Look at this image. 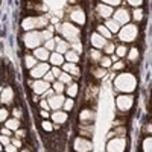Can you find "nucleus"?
Wrapping results in <instances>:
<instances>
[{"label": "nucleus", "mask_w": 152, "mask_h": 152, "mask_svg": "<svg viewBox=\"0 0 152 152\" xmlns=\"http://www.w3.org/2000/svg\"><path fill=\"white\" fill-rule=\"evenodd\" d=\"M114 88L123 94H132L137 88V78L132 73H120L114 79Z\"/></svg>", "instance_id": "obj_1"}, {"label": "nucleus", "mask_w": 152, "mask_h": 152, "mask_svg": "<svg viewBox=\"0 0 152 152\" xmlns=\"http://www.w3.org/2000/svg\"><path fill=\"white\" fill-rule=\"evenodd\" d=\"M56 31L64 37V40L67 43H78L81 40V31L79 28H76L75 24H70V23H62L59 28H56Z\"/></svg>", "instance_id": "obj_2"}, {"label": "nucleus", "mask_w": 152, "mask_h": 152, "mask_svg": "<svg viewBox=\"0 0 152 152\" xmlns=\"http://www.w3.org/2000/svg\"><path fill=\"white\" fill-rule=\"evenodd\" d=\"M49 26V17L46 15H38V17H26L21 21V28L24 31H38Z\"/></svg>", "instance_id": "obj_3"}, {"label": "nucleus", "mask_w": 152, "mask_h": 152, "mask_svg": "<svg viewBox=\"0 0 152 152\" xmlns=\"http://www.w3.org/2000/svg\"><path fill=\"white\" fill-rule=\"evenodd\" d=\"M119 38L123 41V43H132L137 40L138 37V28L135 26V24H123V26H120L119 29Z\"/></svg>", "instance_id": "obj_4"}, {"label": "nucleus", "mask_w": 152, "mask_h": 152, "mask_svg": "<svg viewBox=\"0 0 152 152\" xmlns=\"http://www.w3.org/2000/svg\"><path fill=\"white\" fill-rule=\"evenodd\" d=\"M23 41H24V46L28 49H37L43 43V38H41L40 31H29V32L24 34Z\"/></svg>", "instance_id": "obj_5"}, {"label": "nucleus", "mask_w": 152, "mask_h": 152, "mask_svg": "<svg viewBox=\"0 0 152 152\" xmlns=\"http://www.w3.org/2000/svg\"><path fill=\"white\" fill-rule=\"evenodd\" d=\"M116 105H117V110L122 111V113L129 111L134 105L132 94H120V96H117L116 97Z\"/></svg>", "instance_id": "obj_6"}, {"label": "nucleus", "mask_w": 152, "mask_h": 152, "mask_svg": "<svg viewBox=\"0 0 152 152\" xmlns=\"http://www.w3.org/2000/svg\"><path fill=\"white\" fill-rule=\"evenodd\" d=\"M126 149V138L125 137H116L110 138L107 143V152H125Z\"/></svg>", "instance_id": "obj_7"}, {"label": "nucleus", "mask_w": 152, "mask_h": 152, "mask_svg": "<svg viewBox=\"0 0 152 152\" xmlns=\"http://www.w3.org/2000/svg\"><path fill=\"white\" fill-rule=\"evenodd\" d=\"M113 20L117 21L120 26H123V24H128L129 20H131V12L126 9V8H119L117 11L113 12Z\"/></svg>", "instance_id": "obj_8"}, {"label": "nucleus", "mask_w": 152, "mask_h": 152, "mask_svg": "<svg viewBox=\"0 0 152 152\" xmlns=\"http://www.w3.org/2000/svg\"><path fill=\"white\" fill-rule=\"evenodd\" d=\"M49 70H50V64H47V62H38L35 67H32L29 70V76L32 79H41Z\"/></svg>", "instance_id": "obj_9"}, {"label": "nucleus", "mask_w": 152, "mask_h": 152, "mask_svg": "<svg viewBox=\"0 0 152 152\" xmlns=\"http://www.w3.org/2000/svg\"><path fill=\"white\" fill-rule=\"evenodd\" d=\"M73 149L76 152H91L93 145L85 137H76L75 138V143H73Z\"/></svg>", "instance_id": "obj_10"}, {"label": "nucleus", "mask_w": 152, "mask_h": 152, "mask_svg": "<svg viewBox=\"0 0 152 152\" xmlns=\"http://www.w3.org/2000/svg\"><path fill=\"white\" fill-rule=\"evenodd\" d=\"M64 96L62 94H53V96H50V97H47V104H49V107H50V110H53V111H56V110H61L62 108V105H64Z\"/></svg>", "instance_id": "obj_11"}, {"label": "nucleus", "mask_w": 152, "mask_h": 152, "mask_svg": "<svg viewBox=\"0 0 152 152\" xmlns=\"http://www.w3.org/2000/svg\"><path fill=\"white\" fill-rule=\"evenodd\" d=\"M70 18H72L76 24H85V21H87L85 12H84V9H81V8L72 9V11H70Z\"/></svg>", "instance_id": "obj_12"}, {"label": "nucleus", "mask_w": 152, "mask_h": 152, "mask_svg": "<svg viewBox=\"0 0 152 152\" xmlns=\"http://www.w3.org/2000/svg\"><path fill=\"white\" fill-rule=\"evenodd\" d=\"M31 85H32V90L35 94H43L44 91H47L50 88L49 82H46L43 79H34V82H31Z\"/></svg>", "instance_id": "obj_13"}, {"label": "nucleus", "mask_w": 152, "mask_h": 152, "mask_svg": "<svg viewBox=\"0 0 152 152\" xmlns=\"http://www.w3.org/2000/svg\"><path fill=\"white\" fill-rule=\"evenodd\" d=\"M96 12H97V15L100 17V18H111V15H113V12H114V9H113V6H108V5H105V3H99L97 6H96Z\"/></svg>", "instance_id": "obj_14"}, {"label": "nucleus", "mask_w": 152, "mask_h": 152, "mask_svg": "<svg viewBox=\"0 0 152 152\" xmlns=\"http://www.w3.org/2000/svg\"><path fill=\"white\" fill-rule=\"evenodd\" d=\"M32 55L37 58V61L47 62L49 61V56H50V52H49L47 49H44V47H37V49H34V53Z\"/></svg>", "instance_id": "obj_15"}, {"label": "nucleus", "mask_w": 152, "mask_h": 152, "mask_svg": "<svg viewBox=\"0 0 152 152\" xmlns=\"http://www.w3.org/2000/svg\"><path fill=\"white\" fill-rule=\"evenodd\" d=\"M52 122H53V125H62V123H66L67 122V113L66 111H61V110H56V111H53L52 113Z\"/></svg>", "instance_id": "obj_16"}, {"label": "nucleus", "mask_w": 152, "mask_h": 152, "mask_svg": "<svg viewBox=\"0 0 152 152\" xmlns=\"http://www.w3.org/2000/svg\"><path fill=\"white\" fill-rule=\"evenodd\" d=\"M55 40V43H56V46H55V52L56 53H61V55H64L67 50L70 49V43H67L66 40H62V38H53Z\"/></svg>", "instance_id": "obj_17"}, {"label": "nucleus", "mask_w": 152, "mask_h": 152, "mask_svg": "<svg viewBox=\"0 0 152 152\" xmlns=\"http://www.w3.org/2000/svg\"><path fill=\"white\" fill-rule=\"evenodd\" d=\"M107 41H108V40H105V38H104L102 35H99L97 32H94V34L91 35V44H93V49H97V50L104 49V46L107 44Z\"/></svg>", "instance_id": "obj_18"}, {"label": "nucleus", "mask_w": 152, "mask_h": 152, "mask_svg": "<svg viewBox=\"0 0 152 152\" xmlns=\"http://www.w3.org/2000/svg\"><path fill=\"white\" fill-rule=\"evenodd\" d=\"M12 99H14V91H12V88L11 87H6L2 90V93H0V102H3V104H11L12 102Z\"/></svg>", "instance_id": "obj_19"}, {"label": "nucleus", "mask_w": 152, "mask_h": 152, "mask_svg": "<svg viewBox=\"0 0 152 152\" xmlns=\"http://www.w3.org/2000/svg\"><path fill=\"white\" fill-rule=\"evenodd\" d=\"M62 72L69 73L70 76H79L81 72H79V67L75 64V62H64L62 64Z\"/></svg>", "instance_id": "obj_20"}, {"label": "nucleus", "mask_w": 152, "mask_h": 152, "mask_svg": "<svg viewBox=\"0 0 152 152\" xmlns=\"http://www.w3.org/2000/svg\"><path fill=\"white\" fill-rule=\"evenodd\" d=\"M94 117H96V114H94V111H91V110H84V111H81V114H79V119H81V122H88V123H93L94 122Z\"/></svg>", "instance_id": "obj_21"}, {"label": "nucleus", "mask_w": 152, "mask_h": 152, "mask_svg": "<svg viewBox=\"0 0 152 152\" xmlns=\"http://www.w3.org/2000/svg\"><path fill=\"white\" fill-rule=\"evenodd\" d=\"M49 61H50V64H53L55 67H59V66H62L64 64V55H61V53H56V52H53V53H50V56H49Z\"/></svg>", "instance_id": "obj_22"}, {"label": "nucleus", "mask_w": 152, "mask_h": 152, "mask_svg": "<svg viewBox=\"0 0 152 152\" xmlns=\"http://www.w3.org/2000/svg\"><path fill=\"white\" fill-rule=\"evenodd\" d=\"M104 26H105L111 34H117V32H119V29H120V24H119L117 21H114L113 18H107Z\"/></svg>", "instance_id": "obj_23"}, {"label": "nucleus", "mask_w": 152, "mask_h": 152, "mask_svg": "<svg viewBox=\"0 0 152 152\" xmlns=\"http://www.w3.org/2000/svg\"><path fill=\"white\" fill-rule=\"evenodd\" d=\"M64 61H67V62H75V64H76V62L79 61V55L76 53L73 49H69L67 52L64 53Z\"/></svg>", "instance_id": "obj_24"}, {"label": "nucleus", "mask_w": 152, "mask_h": 152, "mask_svg": "<svg viewBox=\"0 0 152 152\" xmlns=\"http://www.w3.org/2000/svg\"><path fill=\"white\" fill-rule=\"evenodd\" d=\"M53 31H55V28L53 26H49L47 28H44L40 34H41V38H43V41H47V40H52L53 38Z\"/></svg>", "instance_id": "obj_25"}, {"label": "nucleus", "mask_w": 152, "mask_h": 152, "mask_svg": "<svg viewBox=\"0 0 152 152\" xmlns=\"http://www.w3.org/2000/svg\"><path fill=\"white\" fill-rule=\"evenodd\" d=\"M5 126L8 129H11V131H17L18 128H20V120L18 119H6V122H5Z\"/></svg>", "instance_id": "obj_26"}, {"label": "nucleus", "mask_w": 152, "mask_h": 152, "mask_svg": "<svg viewBox=\"0 0 152 152\" xmlns=\"http://www.w3.org/2000/svg\"><path fill=\"white\" fill-rule=\"evenodd\" d=\"M37 64H38V61H37V58L34 55H26V56H24V66H26L29 70L32 67H35Z\"/></svg>", "instance_id": "obj_27"}, {"label": "nucleus", "mask_w": 152, "mask_h": 152, "mask_svg": "<svg viewBox=\"0 0 152 152\" xmlns=\"http://www.w3.org/2000/svg\"><path fill=\"white\" fill-rule=\"evenodd\" d=\"M66 93L69 97H75L76 94H78V84H75V82H70L69 87L66 88Z\"/></svg>", "instance_id": "obj_28"}, {"label": "nucleus", "mask_w": 152, "mask_h": 152, "mask_svg": "<svg viewBox=\"0 0 152 152\" xmlns=\"http://www.w3.org/2000/svg\"><path fill=\"white\" fill-rule=\"evenodd\" d=\"M102 56H104V55H102V52H100V50H97V49H91V50H90V59L94 62V64H96V62H99Z\"/></svg>", "instance_id": "obj_29"}, {"label": "nucleus", "mask_w": 152, "mask_h": 152, "mask_svg": "<svg viewBox=\"0 0 152 152\" xmlns=\"http://www.w3.org/2000/svg\"><path fill=\"white\" fill-rule=\"evenodd\" d=\"M97 34L99 35H102L104 38H105V40H110V38L113 37V34L104 26V24H100V26H97Z\"/></svg>", "instance_id": "obj_30"}, {"label": "nucleus", "mask_w": 152, "mask_h": 152, "mask_svg": "<svg viewBox=\"0 0 152 152\" xmlns=\"http://www.w3.org/2000/svg\"><path fill=\"white\" fill-rule=\"evenodd\" d=\"M52 90L56 93V94H62V91L66 90V85L59 82V81H53V85H52Z\"/></svg>", "instance_id": "obj_31"}, {"label": "nucleus", "mask_w": 152, "mask_h": 152, "mask_svg": "<svg viewBox=\"0 0 152 152\" xmlns=\"http://www.w3.org/2000/svg\"><path fill=\"white\" fill-rule=\"evenodd\" d=\"M116 55H117V58H123V56H126V53H128V47H126L125 44H120V46H117L116 47Z\"/></svg>", "instance_id": "obj_32"}, {"label": "nucleus", "mask_w": 152, "mask_h": 152, "mask_svg": "<svg viewBox=\"0 0 152 152\" xmlns=\"http://www.w3.org/2000/svg\"><path fill=\"white\" fill-rule=\"evenodd\" d=\"M126 55H128V59H129V61H137V59H138V56H140V53H138V49H137V47L129 49Z\"/></svg>", "instance_id": "obj_33"}, {"label": "nucleus", "mask_w": 152, "mask_h": 152, "mask_svg": "<svg viewBox=\"0 0 152 152\" xmlns=\"http://www.w3.org/2000/svg\"><path fill=\"white\" fill-rule=\"evenodd\" d=\"M73 107H75V100H73V97H67V99H64V105H62V108H64L66 113L72 111Z\"/></svg>", "instance_id": "obj_34"}, {"label": "nucleus", "mask_w": 152, "mask_h": 152, "mask_svg": "<svg viewBox=\"0 0 152 152\" xmlns=\"http://www.w3.org/2000/svg\"><path fill=\"white\" fill-rule=\"evenodd\" d=\"M58 81H59V82H62L64 85H66V84L69 85V84L72 82V76H70L69 73H66V72H61V75L58 76Z\"/></svg>", "instance_id": "obj_35"}, {"label": "nucleus", "mask_w": 152, "mask_h": 152, "mask_svg": "<svg viewBox=\"0 0 152 152\" xmlns=\"http://www.w3.org/2000/svg\"><path fill=\"white\" fill-rule=\"evenodd\" d=\"M99 62H100V67H102V69H108V67H111V66H113V61L110 59V56H108V55L102 56Z\"/></svg>", "instance_id": "obj_36"}, {"label": "nucleus", "mask_w": 152, "mask_h": 152, "mask_svg": "<svg viewBox=\"0 0 152 152\" xmlns=\"http://www.w3.org/2000/svg\"><path fill=\"white\" fill-rule=\"evenodd\" d=\"M114 50H116V46H114L111 41H107V44L104 46V52H105L107 55H113Z\"/></svg>", "instance_id": "obj_37"}, {"label": "nucleus", "mask_w": 152, "mask_h": 152, "mask_svg": "<svg viewBox=\"0 0 152 152\" xmlns=\"http://www.w3.org/2000/svg\"><path fill=\"white\" fill-rule=\"evenodd\" d=\"M151 143H152V138H151V137H146L145 140H143V143H142L143 152H152V149H151Z\"/></svg>", "instance_id": "obj_38"}, {"label": "nucleus", "mask_w": 152, "mask_h": 152, "mask_svg": "<svg viewBox=\"0 0 152 152\" xmlns=\"http://www.w3.org/2000/svg\"><path fill=\"white\" fill-rule=\"evenodd\" d=\"M132 18H134L135 21H142V20H143V11H142L140 8H135L134 12H132Z\"/></svg>", "instance_id": "obj_39"}, {"label": "nucleus", "mask_w": 152, "mask_h": 152, "mask_svg": "<svg viewBox=\"0 0 152 152\" xmlns=\"http://www.w3.org/2000/svg\"><path fill=\"white\" fill-rule=\"evenodd\" d=\"M55 46H56V43H55L53 38H52V40H47V41H44V49H47L49 52H50V50H55Z\"/></svg>", "instance_id": "obj_40"}, {"label": "nucleus", "mask_w": 152, "mask_h": 152, "mask_svg": "<svg viewBox=\"0 0 152 152\" xmlns=\"http://www.w3.org/2000/svg\"><path fill=\"white\" fill-rule=\"evenodd\" d=\"M41 79L50 84V82H53V81H55V76L52 75V72H50V70H49V72H47V73H46V75L43 76V78H41Z\"/></svg>", "instance_id": "obj_41"}, {"label": "nucleus", "mask_w": 152, "mask_h": 152, "mask_svg": "<svg viewBox=\"0 0 152 152\" xmlns=\"http://www.w3.org/2000/svg\"><path fill=\"white\" fill-rule=\"evenodd\" d=\"M8 117H9V111L5 108H0V122H6Z\"/></svg>", "instance_id": "obj_42"}, {"label": "nucleus", "mask_w": 152, "mask_h": 152, "mask_svg": "<svg viewBox=\"0 0 152 152\" xmlns=\"http://www.w3.org/2000/svg\"><path fill=\"white\" fill-rule=\"evenodd\" d=\"M100 2L108 5V6H119L122 3V0H100Z\"/></svg>", "instance_id": "obj_43"}, {"label": "nucleus", "mask_w": 152, "mask_h": 152, "mask_svg": "<svg viewBox=\"0 0 152 152\" xmlns=\"http://www.w3.org/2000/svg\"><path fill=\"white\" fill-rule=\"evenodd\" d=\"M41 125H43V129H44V131H49V132H50V131L53 129V123H50V122H47L46 119L43 120V123H41Z\"/></svg>", "instance_id": "obj_44"}, {"label": "nucleus", "mask_w": 152, "mask_h": 152, "mask_svg": "<svg viewBox=\"0 0 152 152\" xmlns=\"http://www.w3.org/2000/svg\"><path fill=\"white\" fill-rule=\"evenodd\" d=\"M93 75H96V78H104L107 75V70L105 69H99V70H93Z\"/></svg>", "instance_id": "obj_45"}, {"label": "nucleus", "mask_w": 152, "mask_h": 152, "mask_svg": "<svg viewBox=\"0 0 152 152\" xmlns=\"http://www.w3.org/2000/svg\"><path fill=\"white\" fill-rule=\"evenodd\" d=\"M0 143H2V146H6V145H9L11 143V138L8 137V135H0Z\"/></svg>", "instance_id": "obj_46"}, {"label": "nucleus", "mask_w": 152, "mask_h": 152, "mask_svg": "<svg viewBox=\"0 0 152 152\" xmlns=\"http://www.w3.org/2000/svg\"><path fill=\"white\" fill-rule=\"evenodd\" d=\"M131 6H134V8H138V6H142L143 5V0H126Z\"/></svg>", "instance_id": "obj_47"}, {"label": "nucleus", "mask_w": 152, "mask_h": 152, "mask_svg": "<svg viewBox=\"0 0 152 152\" xmlns=\"http://www.w3.org/2000/svg\"><path fill=\"white\" fill-rule=\"evenodd\" d=\"M3 151H5V152H17V148L12 145V143H9V145L3 146Z\"/></svg>", "instance_id": "obj_48"}, {"label": "nucleus", "mask_w": 152, "mask_h": 152, "mask_svg": "<svg viewBox=\"0 0 152 152\" xmlns=\"http://www.w3.org/2000/svg\"><path fill=\"white\" fill-rule=\"evenodd\" d=\"M111 67H113L114 70H122V69L125 67V64H123L122 61H116V62H114V64H113Z\"/></svg>", "instance_id": "obj_49"}, {"label": "nucleus", "mask_w": 152, "mask_h": 152, "mask_svg": "<svg viewBox=\"0 0 152 152\" xmlns=\"http://www.w3.org/2000/svg\"><path fill=\"white\" fill-rule=\"evenodd\" d=\"M50 72H52V75L55 76V78H58V76L61 75V69H59V67H55V66L50 69Z\"/></svg>", "instance_id": "obj_50"}, {"label": "nucleus", "mask_w": 152, "mask_h": 152, "mask_svg": "<svg viewBox=\"0 0 152 152\" xmlns=\"http://www.w3.org/2000/svg\"><path fill=\"white\" fill-rule=\"evenodd\" d=\"M15 135H17V138H24V137H26V131L18 128V129L15 131Z\"/></svg>", "instance_id": "obj_51"}, {"label": "nucleus", "mask_w": 152, "mask_h": 152, "mask_svg": "<svg viewBox=\"0 0 152 152\" xmlns=\"http://www.w3.org/2000/svg\"><path fill=\"white\" fill-rule=\"evenodd\" d=\"M11 143H12V145H14V146L18 149V148H21V138H12Z\"/></svg>", "instance_id": "obj_52"}, {"label": "nucleus", "mask_w": 152, "mask_h": 152, "mask_svg": "<svg viewBox=\"0 0 152 152\" xmlns=\"http://www.w3.org/2000/svg\"><path fill=\"white\" fill-rule=\"evenodd\" d=\"M40 107H41V110H46V111L50 110V107H49V104H47V100H46V99H43L41 102H40Z\"/></svg>", "instance_id": "obj_53"}, {"label": "nucleus", "mask_w": 152, "mask_h": 152, "mask_svg": "<svg viewBox=\"0 0 152 152\" xmlns=\"http://www.w3.org/2000/svg\"><path fill=\"white\" fill-rule=\"evenodd\" d=\"M70 47H73V49H75V52H76V53L81 52V43H79V41H78V43H72V44H70Z\"/></svg>", "instance_id": "obj_54"}, {"label": "nucleus", "mask_w": 152, "mask_h": 152, "mask_svg": "<svg viewBox=\"0 0 152 152\" xmlns=\"http://www.w3.org/2000/svg\"><path fill=\"white\" fill-rule=\"evenodd\" d=\"M40 114H41V117H43V119H47V117L50 116L49 111H46V110H41V111H40Z\"/></svg>", "instance_id": "obj_55"}, {"label": "nucleus", "mask_w": 152, "mask_h": 152, "mask_svg": "<svg viewBox=\"0 0 152 152\" xmlns=\"http://www.w3.org/2000/svg\"><path fill=\"white\" fill-rule=\"evenodd\" d=\"M11 132H12V131H11V129H8L6 126H5L3 129H2V134H3V135H8V137H11Z\"/></svg>", "instance_id": "obj_56"}, {"label": "nucleus", "mask_w": 152, "mask_h": 152, "mask_svg": "<svg viewBox=\"0 0 152 152\" xmlns=\"http://www.w3.org/2000/svg\"><path fill=\"white\" fill-rule=\"evenodd\" d=\"M12 113H14V117H15V119H20V117H21V111H20V110H14Z\"/></svg>", "instance_id": "obj_57"}, {"label": "nucleus", "mask_w": 152, "mask_h": 152, "mask_svg": "<svg viewBox=\"0 0 152 152\" xmlns=\"http://www.w3.org/2000/svg\"><path fill=\"white\" fill-rule=\"evenodd\" d=\"M113 62H116V61H119V58H117V55L116 53H114V55H111V58H110Z\"/></svg>", "instance_id": "obj_58"}, {"label": "nucleus", "mask_w": 152, "mask_h": 152, "mask_svg": "<svg viewBox=\"0 0 152 152\" xmlns=\"http://www.w3.org/2000/svg\"><path fill=\"white\" fill-rule=\"evenodd\" d=\"M3 151V146H2V143H0V152H2Z\"/></svg>", "instance_id": "obj_59"}, {"label": "nucleus", "mask_w": 152, "mask_h": 152, "mask_svg": "<svg viewBox=\"0 0 152 152\" xmlns=\"http://www.w3.org/2000/svg\"><path fill=\"white\" fill-rule=\"evenodd\" d=\"M21 152H29V151H28V149H23V151H21Z\"/></svg>", "instance_id": "obj_60"}, {"label": "nucleus", "mask_w": 152, "mask_h": 152, "mask_svg": "<svg viewBox=\"0 0 152 152\" xmlns=\"http://www.w3.org/2000/svg\"><path fill=\"white\" fill-rule=\"evenodd\" d=\"M0 93H2V87H0Z\"/></svg>", "instance_id": "obj_61"}]
</instances>
